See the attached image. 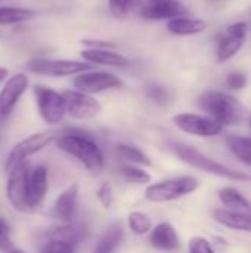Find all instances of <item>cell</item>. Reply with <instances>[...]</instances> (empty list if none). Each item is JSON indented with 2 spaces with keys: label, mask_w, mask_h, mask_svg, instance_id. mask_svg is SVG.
<instances>
[{
  "label": "cell",
  "mask_w": 251,
  "mask_h": 253,
  "mask_svg": "<svg viewBox=\"0 0 251 253\" xmlns=\"http://www.w3.org/2000/svg\"><path fill=\"white\" fill-rule=\"evenodd\" d=\"M207 28V22L191 16H178L167 22V30L175 36H194Z\"/></svg>",
  "instance_id": "obj_20"
},
{
  "label": "cell",
  "mask_w": 251,
  "mask_h": 253,
  "mask_svg": "<svg viewBox=\"0 0 251 253\" xmlns=\"http://www.w3.org/2000/svg\"><path fill=\"white\" fill-rule=\"evenodd\" d=\"M142 16L146 19L158 21V19H173L178 16H185L188 9L179 0H154L148 1L146 6L142 7Z\"/></svg>",
  "instance_id": "obj_15"
},
{
  "label": "cell",
  "mask_w": 251,
  "mask_h": 253,
  "mask_svg": "<svg viewBox=\"0 0 251 253\" xmlns=\"http://www.w3.org/2000/svg\"><path fill=\"white\" fill-rule=\"evenodd\" d=\"M228 150L243 163L251 168V138L241 135H229L225 139Z\"/></svg>",
  "instance_id": "obj_23"
},
{
  "label": "cell",
  "mask_w": 251,
  "mask_h": 253,
  "mask_svg": "<svg viewBox=\"0 0 251 253\" xmlns=\"http://www.w3.org/2000/svg\"><path fill=\"white\" fill-rule=\"evenodd\" d=\"M219 199L223 206H226L229 211H238V212H251V202L241 194L238 190L232 187L222 188L219 191Z\"/></svg>",
  "instance_id": "obj_22"
},
{
  "label": "cell",
  "mask_w": 251,
  "mask_h": 253,
  "mask_svg": "<svg viewBox=\"0 0 251 253\" xmlns=\"http://www.w3.org/2000/svg\"><path fill=\"white\" fill-rule=\"evenodd\" d=\"M141 6L142 0H108V7L111 13L117 18H124Z\"/></svg>",
  "instance_id": "obj_29"
},
{
  "label": "cell",
  "mask_w": 251,
  "mask_h": 253,
  "mask_svg": "<svg viewBox=\"0 0 251 253\" xmlns=\"http://www.w3.org/2000/svg\"><path fill=\"white\" fill-rule=\"evenodd\" d=\"M78 206V184H71L67 190H64L55 205H53V216L61 221H70L77 212Z\"/></svg>",
  "instance_id": "obj_17"
},
{
  "label": "cell",
  "mask_w": 251,
  "mask_h": 253,
  "mask_svg": "<svg viewBox=\"0 0 251 253\" xmlns=\"http://www.w3.org/2000/svg\"><path fill=\"white\" fill-rule=\"evenodd\" d=\"M0 1H4V0H0Z\"/></svg>",
  "instance_id": "obj_41"
},
{
  "label": "cell",
  "mask_w": 251,
  "mask_h": 253,
  "mask_svg": "<svg viewBox=\"0 0 251 253\" xmlns=\"http://www.w3.org/2000/svg\"><path fill=\"white\" fill-rule=\"evenodd\" d=\"M98 200L101 202V205L104 206V209H109L114 200V194H112V187L109 182H104L101 184V187L96 191Z\"/></svg>",
  "instance_id": "obj_32"
},
{
  "label": "cell",
  "mask_w": 251,
  "mask_h": 253,
  "mask_svg": "<svg viewBox=\"0 0 251 253\" xmlns=\"http://www.w3.org/2000/svg\"><path fill=\"white\" fill-rule=\"evenodd\" d=\"M80 55L92 65H107V67L123 68L130 64L129 58L111 49H84L80 52Z\"/></svg>",
  "instance_id": "obj_18"
},
{
  "label": "cell",
  "mask_w": 251,
  "mask_h": 253,
  "mask_svg": "<svg viewBox=\"0 0 251 253\" xmlns=\"http://www.w3.org/2000/svg\"><path fill=\"white\" fill-rule=\"evenodd\" d=\"M146 95L149 99H152L158 105H166L169 102V98H170L167 89L164 86L155 84V83H152L146 87Z\"/></svg>",
  "instance_id": "obj_30"
},
{
  "label": "cell",
  "mask_w": 251,
  "mask_h": 253,
  "mask_svg": "<svg viewBox=\"0 0 251 253\" xmlns=\"http://www.w3.org/2000/svg\"><path fill=\"white\" fill-rule=\"evenodd\" d=\"M40 253H75V248L62 242H56V240H49Z\"/></svg>",
  "instance_id": "obj_34"
},
{
  "label": "cell",
  "mask_w": 251,
  "mask_h": 253,
  "mask_svg": "<svg viewBox=\"0 0 251 253\" xmlns=\"http://www.w3.org/2000/svg\"><path fill=\"white\" fill-rule=\"evenodd\" d=\"M226 84L229 89L232 90H240L243 87H246L247 84V76L244 73H240V71H234L231 74H228L226 77Z\"/></svg>",
  "instance_id": "obj_35"
},
{
  "label": "cell",
  "mask_w": 251,
  "mask_h": 253,
  "mask_svg": "<svg viewBox=\"0 0 251 253\" xmlns=\"http://www.w3.org/2000/svg\"><path fill=\"white\" fill-rule=\"evenodd\" d=\"M65 99V113L75 120H90L95 119L101 111V102L92 95L78 92V90H65L62 92Z\"/></svg>",
  "instance_id": "obj_8"
},
{
  "label": "cell",
  "mask_w": 251,
  "mask_h": 253,
  "mask_svg": "<svg viewBox=\"0 0 251 253\" xmlns=\"http://www.w3.org/2000/svg\"><path fill=\"white\" fill-rule=\"evenodd\" d=\"M247 39V22H235L229 25L225 31V34L220 37L217 44V59L220 62H225L235 56L241 47L244 46Z\"/></svg>",
  "instance_id": "obj_12"
},
{
  "label": "cell",
  "mask_w": 251,
  "mask_h": 253,
  "mask_svg": "<svg viewBox=\"0 0 251 253\" xmlns=\"http://www.w3.org/2000/svg\"><path fill=\"white\" fill-rule=\"evenodd\" d=\"M120 173L127 182H133V184H148V182H151V175L146 170H143L142 168L136 166V165H130V163L121 165L120 166Z\"/></svg>",
  "instance_id": "obj_28"
},
{
  "label": "cell",
  "mask_w": 251,
  "mask_h": 253,
  "mask_svg": "<svg viewBox=\"0 0 251 253\" xmlns=\"http://www.w3.org/2000/svg\"><path fill=\"white\" fill-rule=\"evenodd\" d=\"M173 123L182 132L201 136V138H212L217 136L222 132V125L213 120L212 117H204L194 113H180L173 117Z\"/></svg>",
  "instance_id": "obj_9"
},
{
  "label": "cell",
  "mask_w": 251,
  "mask_h": 253,
  "mask_svg": "<svg viewBox=\"0 0 251 253\" xmlns=\"http://www.w3.org/2000/svg\"><path fill=\"white\" fill-rule=\"evenodd\" d=\"M198 188V181L192 176H180L175 179L151 184L145 190V199L151 203L173 202L194 193Z\"/></svg>",
  "instance_id": "obj_4"
},
{
  "label": "cell",
  "mask_w": 251,
  "mask_h": 253,
  "mask_svg": "<svg viewBox=\"0 0 251 253\" xmlns=\"http://www.w3.org/2000/svg\"><path fill=\"white\" fill-rule=\"evenodd\" d=\"M83 239H86V228L78 227V225H61L53 228L50 233V240L62 242L71 246H77Z\"/></svg>",
  "instance_id": "obj_24"
},
{
  "label": "cell",
  "mask_w": 251,
  "mask_h": 253,
  "mask_svg": "<svg viewBox=\"0 0 251 253\" xmlns=\"http://www.w3.org/2000/svg\"><path fill=\"white\" fill-rule=\"evenodd\" d=\"M58 148L75 157L84 168L96 173L104 169L105 160L98 144L86 133L70 132L56 139Z\"/></svg>",
  "instance_id": "obj_2"
},
{
  "label": "cell",
  "mask_w": 251,
  "mask_h": 253,
  "mask_svg": "<svg viewBox=\"0 0 251 253\" xmlns=\"http://www.w3.org/2000/svg\"><path fill=\"white\" fill-rule=\"evenodd\" d=\"M9 76V70L6 67H0V83L4 82Z\"/></svg>",
  "instance_id": "obj_37"
},
{
  "label": "cell",
  "mask_w": 251,
  "mask_h": 253,
  "mask_svg": "<svg viewBox=\"0 0 251 253\" xmlns=\"http://www.w3.org/2000/svg\"><path fill=\"white\" fill-rule=\"evenodd\" d=\"M49 188L47 169L44 166H37L28 175L27 190H25V208L34 209L41 205Z\"/></svg>",
  "instance_id": "obj_14"
},
{
  "label": "cell",
  "mask_w": 251,
  "mask_h": 253,
  "mask_svg": "<svg viewBox=\"0 0 251 253\" xmlns=\"http://www.w3.org/2000/svg\"><path fill=\"white\" fill-rule=\"evenodd\" d=\"M13 248V243L10 240V228H9V224L0 218V251H4V252H10Z\"/></svg>",
  "instance_id": "obj_33"
},
{
  "label": "cell",
  "mask_w": 251,
  "mask_h": 253,
  "mask_svg": "<svg viewBox=\"0 0 251 253\" xmlns=\"http://www.w3.org/2000/svg\"><path fill=\"white\" fill-rule=\"evenodd\" d=\"M28 175H30V170H28L27 162L16 166L13 170L9 172V179L6 185L7 199L10 205L19 212H24L27 209L25 208V190H27Z\"/></svg>",
  "instance_id": "obj_13"
},
{
  "label": "cell",
  "mask_w": 251,
  "mask_h": 253,
  "mask_svg": "<svg viewBox=\"0 0 251 253\" xmlns=\"http://www.w3.org/2000/svg\"><path fill=\"white\" fill-rule=\"evenodd\" d=\"M37 16V12L33 9L25 7H10V6H1L0 7V25H13L31 21Z\"/></svg>",
  "instance_id": "obj_25"
},
{
  "label": "cell",
  "mask_w": 251,
  "mask_h": 253,
  "mask_svg": "<svg viewBox=\"0 0 251 253\" xmlns=\"http://www.w3.org/2000/svg\"><path fill=\"white\" fill-rule=\"evenodd\" d=\"M72 84L75 90L95 95L105 90L117 89L121 86L120 77H117L112 73H104V71H84L74 77Z\"/></svg>",
  "instance_id": "obj_10"
},
{
  "label": "cell",
  "mask_w": 251,
  "mask_h": 253,
  "mask_svg": "<svg viewBox=\"0 0 251 253\" xmlns=\"http://www.w3.org/2000/svg\"><path fill=\"white\" fill-rule=\"evenodd\" d=\"M28 77L24 73H16L4 82L0 90V119H7L16 107L19 98L28 89Z\"/></svg>",
  "instance_id": "obj_11"
},
{
  "label": "cell",
  "mask_w": 251,
  "mask_h": 253,
  "mask_svg": "<svg viewBox=\"0 0 251 253\" xmlns=\"http://www.w3.org/2000/svg\"><path fill=\"white\" fill-rule=\"evenodd\" d=\"M149 1H154V0H149Z\"/></svg>",
  "instance_id": "obj_40"
},
{
  "label": "cell",
  "mask_w": 251,
  "mask_h": 253,
  "mask_svg": "<svg viewBox=\"0 0 251 253\" xmlns=\"http://www.w3.org/2000/svg\"><path fill=\"white\" fill-rule=\"evenodd\" d=\"M127 224H129V228L133 234L136 236H143L146 233H149L152 230V221L151 218L143 213V212H132L129 213L127 216Z\"/></svg>",
  "instance_id": "obj_27"
},
{
  "label": "cell",
  "mask_w": 251,
  "mask_h": 253,
  "mask_svg": "<svg viewBox=\"0 0 251 253\" xmlns=\"http://www.w3.org/2000/svg\"><path fill=\"white\" fill-rule=\"evenodd\" d=\"M27 70L33 74L47 77H65L77 76L80 73L93 68L92 64L72 59H50V58H33L27 62Z\"/></svg>",
  "instance_id": "obj_5"
},
{
  "label": "cell",
  "mask_w": 251,
  "mask_h": 253,
  "mask_svg": "<svg viewBox=\"0 0 251 253\" xmlns=\"http://www.w3.org/2000/svg\"><path fill=\"white\" fill-rule=\"evenodd\" d=\"M3 37H4V33H3V31H1V30H0V40H1V39H3Z\"/></svg>",
  "instance_id": "obj_39"
},
{
  "label": "cell",
  "mask_w": 251,
  "mask_h": 253,
  "mask_svg": "<svg viewBox=\"0 0 251 253\" xmlns=\"http://www.w3.org/2000/svg\"><path fill=\"white\" fill-rule=\"evenodd\" d=\"M124 239V230L120 225H111L105 233L99 237L98 243L95 245L93 253H114L117 248L121 245Z\"/></svg>",
  "instance_id": "obj_21"
},
{
  "label": "cell",
  "mask_w": 251,
  "mask_h": 253,
  "mask_svg": "<svg viewBox=\"0 0 251 253\" xmlns=\"http://www.w3.org/2000/svg\"><path fill=\"white\" fill-rule=\"evenodd\" d=\"M189 253H215L212 245L204 237H192L188 243Z\"/></svg>",
  "instance_id": "obj_31"
},
{
  "label": "cell",
  "mask_w": 251,
  "mask_h": 253,
  "mask_svg": "<svg viewBox=\"0 0 251 253\" xmlns=\"http://www.w3.org/2000/svg\"><path fill=\"white\" fill-rule=\"evenodd\" d=\"M9 253H25V252H22V251H19V249H12Z\"/></svg>",
  "instance_id": "obj_38"
},
{
  "label": "cell",
  "mask_w": 251,
  "mask_h": 253,
  "mask_svg": "<svg viewBox=\"0 0 251 253\" xmlns=\"http://www.w3.org/2000/svg\"><path fill=\"white\" fill-rule=\"evenodd\" d=\"M213 218L220 225L234 231L251 233V212H238L229 209H216Z\"/></svg>",
  "instance_id": "obj_19"
},
{
  "label": "cell",
  "mask_w": 251,
  "mask_h": 253,
  "mask_svg": "<svg viewBox=\"0 0 251 253\" xmlns=\"http://www.w3.org/2000/svg\"><path fill=\"white\" fill-rule=\"evenodd\" d=\"M53 141H55V135L49 133V132H38V133H33V135L24 138L10 150L7 159H6V165H4L6 172L9 173L16 166L25 163L30 156L44 150Z\"/></svg>",
  "instance_id": "obj_6"
},
{
  "label": "cell",
  "mask_w": 251,
  "mask_h": 253,
  "mask_svg": "<svg viewBox=\"0 0 251 253\" xmlns=\"http://www.w3.org/2000/svg\"><path fill=\"white\" fill-rule=\"evenodd\" d=\"M250 125H251V123H250Z\"/></svg>",
  "instance_id": "obj_42"
},
{
  "label": "cell",
  "mask_w": 251,
  "mask_h": 253,
  "mask_svg": "<svg viewBox=\"0 0 251 253\" xmlns=\"http://www.w3.org/2000/svg\"><path fill=\"white\" fill-rule=\"evenodd\" d=\"M114 153L124 160L126 163L136 165V166H151V159L139 148L129 145V144H120L114 148Z\"/></svg>",
  "instance_id": "obj_26"
},
{
  "label": "cell",
  "mask_w": 251,
  "mask_h": 253,
  "mask_svg": "<svg viewBox=\"0 0 251 253\" xmlns=\"http://www.w3.org/2000/svg\"><path fill=\"white\" fill-rule=\"evenodd\" d=\"M37 107L41 119L49 125H58L62 122L65 113V99L61 92L46 87V86H36L34 87Z\"/></svg>",
  "instance_id": "obj_7"
},
{
  "label": "cell",
  "mask_w": 251,
  "mask_h": 253,
  "mask_svg": "<svg viewBox=\"0 0 251 253\" xmlns=\"http://www.w3.org/2000/svg\"><path fill=\"white\" fill-rule=\"evenodd\" d=\"M200 108L222 126L238 125L246 119V107L232 95L220 90H206L198 98Z\"/></svg>",
  "instance_id": "obj_1"
},
{
  "label": "cell",
  "mask_w": 251,
  "mask_h": 253,
  "mask_svg": "<svg viewBox=\"0 0 251 253\" xmlns=\"http://www.w3.org/2000/svg\"><path fill=\"white\" fill-rule=\"evenodd\" d=\"M149 242H151L152 248H155L158 251H164V252H173L180 248L179 236H178L175 227L170 225L169 222H161V224L155 225L151 230Z\"/></svg>",
  "instance_id": "obj_16"
},
{
  "label": "cell",
  "mask_w": 251,
  "mask_h": 253,
  "mask_svg": "<svg viewBox=\"0 0 251 253\" xmlns=\"http://www.w3.org/2000/svg\"><path fill=\"white\" fill-rule=\"evenodd\" d=\"M170 148L182 162H185L186 165H189L195 169H200L203 172H207V173H212V175H216L220 178H226L231 181H249V182H251L250 175L243 173L240 170H234V169L207 157L206 154L195 150L194 147L175 142V144H172Z\"/></svg>",
  "instance_id": "obj_3"
},
{
  "label": "cell",
  "mask_w": 251,
  "mask_h": 253,
  "mask_svg": "<svg viewBox=\"0 0 251 253\" xmlns=\"http://www.w3.org/2000/svg\"><path fill=\"white\" fill-rule=\"evenodd\" d=\"M81 44L89 46V49H111V50H114L117 47L115 43L107 42V40H99V39L98 40H95V39H83Z\"/></svg>",
  "instance_id": "obj_36"
}]
</instances>
